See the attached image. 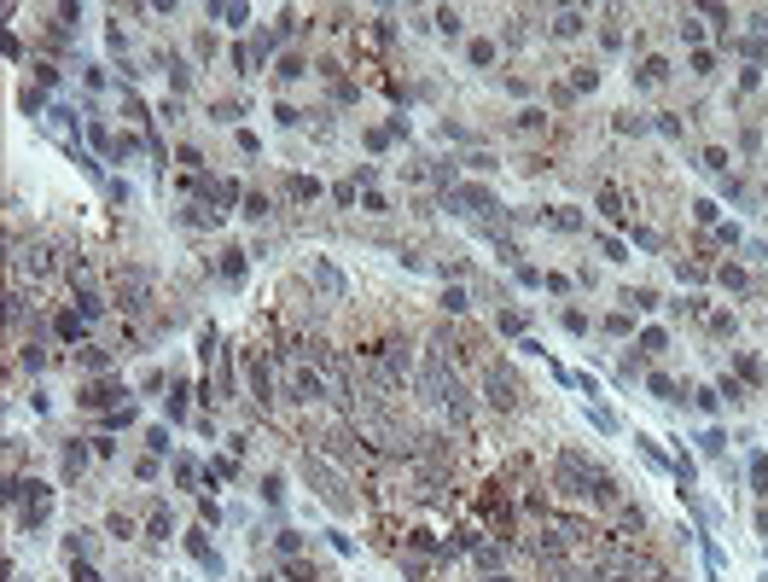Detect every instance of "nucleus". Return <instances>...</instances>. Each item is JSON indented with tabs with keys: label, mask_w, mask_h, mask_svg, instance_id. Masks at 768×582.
<instances>
[{
	"label": "nucleus",
	"mask_w": 768,
	"mask_h": 582,
	"mask_svg": "<svg viewBox=\"0 0 768 582\" xmlns=\"http://www.w3.org/2000/svg\"><path fill=\"white\" fill-rule=\"evenodd\" d=\"M705 169H710V175H728V152H705Z\"/></svg>",
	"instance_id": "obj_30"
},
{
	"label": "nucleus",
	"mask_w": 768,
	"mask_h": 582,
	"mask_svg": "<svg viewBox=\"0 0 768 582\" xmlns=\"http://www.w3.org/2000/svg\"><path fill=\"white\" fill-rule=\"evenodd\" d=\"M244 216H251V221L268 216V198H262V192H251V198H244Z\"/></svg>",
	"instance_id": "obj_22"
},
{
	"label": "nucleus",
	"mask_w": 768,
	"mask_h": 582,
	"mask_svg": "<svg viewBox=\"0 0 768 582\" xmlns=\"http://www.w3.org/2000/svg\"><path fill=\"white\" fill-rule=\"evenodd\" d=\"M483 391H489V402H495V408H518V396H524L506 361H489V373H483Z\"/></svg>",
	"instance_id": "obj_2"
},
{
	"label": "nucleus",
	"mask_w": 768,
	"mask_h": 582,
	"mask_svg": "<svg viewBox=\"0 0 768 582\" xmlns=\"http://www.w3.org/2000/svg\"><path fill=\"white\" fill-rule=\"evenodd\" d=\"M303 466H308V478H315V483H320V495H326V501H332V507H338V512H344V507H355V495L344 489V478H338V472H332V466H326L320 455H308Z\"/></svg>",
	"instance_id": "obj_3"
},
{
	"label": "nucleus",
	"mask_w": 768,
	"mask_h": 582,
	"mask_svg": "<svg viewBox=\"0 0 768 582\" xmlns=\"http://www.w3.org/2000/svg\"><path fill=\"white\" fill-rule=\"evenodd\" d=\"M757 530H762V536H768V507H762V512H757Z\"/></svg>",
	"instance_id": "obj_32"
},
{
	"label": "nucleus",
	"mask_w": 768,
	"mask_h": 582,
	"mask_svg": "<svg viewBox=\"0 0 768 582\" xmlns=\"http://www.w3.org/2000/svg\"><path fill=\"white\" fill-rule=\"evenodd\" d=\"M762 29H768V18H762Z\"/></svg>",
	"instance_id": "obj_33"
},
{
	"label": "nucleus",
	"mask_w": 768,
	"mask_h": 582,
	"mask_svg": "<svg viewBox=\"0 0 768 582\" xmlns=\"http://www.w3.org/2000/svg\"><path fill=\"white\" fill-rule=\"evenodd\" d=\"M664 76H669L664 58H646V64H641V82H664Z\"/></svg>",
	"instance_id": "obj_18"
},
{
	"label": "nucleus",
	"mask_w": 768,
	"mask_h": 582,
	"mask_svg": "<svg viewBox=\"0 0 768 582\" xmlns=\"http://www.w3.org/2000/svg\"><path fill=\"white\" fill-rule=\"evenodd\" d=\"M81 466H88V448H81V443H70V448H64V472H70V478H76V472H81Z\"/></svg>",
	"instance_id": "obj_13"
},
{
	"label": "nucleus",
	"mask_w": 768,
	"mask_h": 582,
	"mask_svg": "<svg viewBox=\"0 0 768 582\" xmlns=\"http://www.w3.org/2000/svg\"><path fill=\"white\" fill-rule=\"evenodd\" d=\"M553 29H559V36H582V12H559Z\"/></svg>",
	"instance_id": "obj_14"
},
{
	"label": "nucleus",
	"mask_w": 768,
	"mask_h": 582,
	"mask_svg": "<svg viewBox=\"0 0 768 582\" xmlns=\"http://www.w3.org/2000/svg\"><path fill=\"white\" fill-rule=\"evenodd\" d=\"M751 489L768 495V455H751Z\"/></svg>",
	"instance_id": "obj_11"
},
{
	"label": "nucleus",
	"mask_w": 768,
	"mask_h": 582,
	"mask_svg": "<svg viewBox=\"0 0 768 582\" xmlns=\"http://www.w3.org/2000/svg\"><path fill=\"white\" fill-rule=\"evenodd\" d=\"M646 384H652V396H658V402H681V396H675V384H669V379H664V373H652V379H646Z\"/></svg>",
	"instance_id": "obj_16"
},
{
	"label": "nucleus",
	"mask_w": 768,
	"mask_h": 582,
	"mask_svg": "<svg viewBox=\"0 0 768 582\" xmlns=\"http://www.w3.org/2000/svg\"><path fill=\"white\" fill-rule=\"evenodd\" d=\"M81 367H93V373H100V367H111V355H105V349H93V344H88V349H81Z\"/></svg>",
	"instance_id": "obj_24"
},
{
	"label": "nucleus",
	"mask_w": 768,
	"mask_h": 582,
	"mask_svg": "<svg viewBox=\"0 0 768 582\" xmlns=\"http://www.w3.org/2000/svg\"><path fill=\"white\" fill-rule=\"evenodd\" d=\"M599 210H606L611 221H623V216H629V210H623V198H617V187H599Z\"/></svg>",
	"instance_id": "obj_8"
},
{
	"label": "nucleus",
	"mask_w": 768,
	"mask_h": 582,
	"mask_svg": "<svg viewBox=\"0 0 768 582\" xmlns=\"http://www.w3.org/2000/svg\"><path fill=\"white\" fill-rule=\"evenodd\" d=\"M739 373L751 379V384H762V361H757V355H739Z\"/></svg>",
	"instance_id": "obj_27"
},
{
	"label": "nucleus",
	"mask_w": 768,
	"mask_h": 582,
	"mask_svg": "<svg viewBox=\"0 0 768 582\" xmlns=\"http://www.w3.org/2000/svg\"><path fill=\"white\" fill-rule=\"evenodd\" d=\"M623 303H634V309H658V291H646V285H641V291H629Z\"/></svg>",
	"instance_id": "obj_20"
},
{
	"label": "nucleus",
	"mask_w": 768,
	"mask_h": 582,
	"mask_svg": "<svg viewBox=\"0 0 768 582\" xmlns=\"http://www.w3.org/2000/svg\"><path fill=\"white\" fill-rule=\"evenodd\" d=\"M419 384H425V396H431V402H443V408H448V419H454V425H466V419H471V402H466V391H460V379H454L448 367H443V349H431V355H425V373H419Z\"/></svg>",
	"instance_id": "obj_1"
},
{
	"label": "nucleus",
	"mask_w": 768,
	"mask_h": 582,
	"mask_svg": "<svg viewBox=\"0 0 768 582\" xmlns=\"http://www.w3.org/2000/svg\"><path fill=\"white\" fill-rule=\"evenodd\" d=\"M285 576H291V582H315V565H303V559H291V565H285Z\"/></svg>",
	"instance_id": "obj_28"
},
{
	"label": "nucleus",
	"mask_w": 768,
	"mask_h": 582,
	"mask_svg": "<svg viewBox=\"0 0 768 582\" xmlns=\"http://www.w3.org/2000/svg\"><path fill=\"white\" fill-rule=\"evenodd\" d=\"M471 64H495V41H471Z\"/></svg>",
	"instance_id": "obj_25"
},
{
	"label": "nucleus",
	"mask_w": 768,
	"mask_h": 582,
	"mask_svg": "<svg viewBox=\"0 0 768 582\" xmlns=\"http://www.w3.org/2000/svg\"><path fill=\"white\" fill-rule=\"evenodd\" d=\"M251 396L262 402V408L274 402V379H268V367H262V361H251Z\"/></svg>",
	"instance_id": "obj_6"
},
{
	"label": "nucleus",
	"mask_w": 768,
	"mask_h": 582,
	"mask_svg": "<svg viewBox=\"0 0 768 582\" xmlns=\"http://www.w3.org/2000/svg\"><path fill=\"white\" fill-rule=\"evenodd\" d=\"M315 274H320V285L332 291V297H344V274H338L332 262H315Z\"/></svg>",
	"instance_id": "obj_7"
},
{
	"label": "nucleus",
	"mask_w": 768,
	"mask_h": 582,
	"mask_svg": "<svg viewBox=\"0 0 768 582\" xmlns=\"http://www.w3.org/2000/svg\"><path fill=\"white\" fill-rule=\"evenodd\" d=\"M437 29H443V36H460V12L443 6V12H437Z\"/></svg>",
	"instance_id": "obj_21"
},
{
	"label": "nucleus",
	"mask_w": 768,
	"mask_h": 582,
	"mask_svg": "<svg viewBox=\"0 0 768 582\" xmlns=\"http://www.w3.org/2000/svg\"><path fill=\"white\" fill-rule=\"evenodd\" d=\"M664 582H669V576H664Z\"/></svg>",
	"instance_id": "obj_35"
},
{
	"label": "nucleus",
	"mask_w": 768,
	"mask_h": 582,
	"mask_svg": "<svg viewBox=\"0 0 768 582\" xmlns=\"http://www.w3.org/2000/svg\"><path fill=\"white\" fill-rule=\"evenodd\" d=\"M187 547H192V559H198V565H204L210 576H221V559H216V547H210L204 536H187Z\"/></svg>",
	"instance_id": "obj_5"
},
{
	"label": "nucleus",
	"mask_w": 768,
	"mask_h": 582,
	"mask_svg": "<svg viewBox=\"0 0 768 582\" xmlns=\"http://www.w3.org/2000/svg\"><path fill=\"white\" fill-rule=\"evenodd\" d=\"M221 274H227V280H239V274H244V251H227V256H221Z\"/></svg>",
	"instance_id": "obj_19"
},
{
	"label": "nucleus",
	"mask_w": 768,
	"mask_h": 582,
	"mask_svg": "<svg viewBox=\"0 0 768 582\" xmlns=\"http://www.w3.org/2000/svg\"><path fill=\"white\" fill-rule=\"evenodd\" d=\"M588 419H594L599 431H617V414L606 408V402H588Z\"/></svg>",
	"instance_id": "obj_12"
},
{
	"label": "nucleus",
	"mask_w": 768,
	"mask_h": 582,
	"mask_svg": "<svg viewBox=\"0 0 768 582\" xmlns=\"http://www.w3.org/2000/svg\"><path fill=\"white\" fill-rule=\"evenodd\" d=\"M285 192H291V198H297V204H308V198H315V181H308V175H291V181H285Z\"/></svg>",
	"instance_id": "obj_9"
},
{
	"label": "nucleus",
	"mask_w": 768,
	"mask_h": 582,
	"mask_svg": "<svg viewBox=\"0 0 768 582\" xmlns=\"http://www.w3.org/2000/svg\"><path fill=\"white\" fill-rule=\"evenodd\" d=\"M280 76H285V82H297V76H308V64H303V58H297V53H291V58H285V64H280Z\"/></svg>",
	"instance_id": "obj_26"
},
{
	"label": "nucleus",
	"mask_w": 768,
	"mask_h": 582,
	"mask_svg": "<svg viewBox=\"0 0 768 582\" xmlns=\"http://www.w3.org/2000/svg\"><path fill=\"white\" fill-rule=\"evenodd\" d=\"M291 396H297L303 408H308V402H320V396H326V384H320L315 373H308V367H297V373H291Z\"/></svg>",
	"instance_id": "obj_4"
},
{
	"label": "nucleus",
	"mask_w": 768,
	"mask_h": 582,
	"mask_svg": "<svg viewBox=\"0 0 768 582\" xmlns=\"http://www.w3.org/2000/svg\"><path fill=\"white\" fill-rule=\"evenodd\" d=\"M698 443H705V455H710V460H716V455H728V436H722V431H705Z\"/></svg>",
	"instance_id": "obj_17"
},
{
	"label": "nucleus",
	"mask_w": 768,
	"mask_h": 582,
	"mask_svg": "<svg viewBox=\"0 0 768 582\" xmlns=\"http://www.w3.org/2000/svg\"><path fill=\"white\" fill-rule=\"evenodd\" d=\"M495 582H506V576H495Z\"/></svg>",
	"instance_id": "obj_34"
},
{
	"label": "nucleus",
	"mask_w": 768,
	"mask_h": 582,
	"mask_svg": "<svg viewBox=\"0 0 768 582\" xmlns=\"http://www.w3.org/2000/svg\"><path fill=\"white\" fill-rule=\"evenodd\" d=\"M70 576H76V582H100V571H93V565H76Z\"/></svg>",
	"instance_id": "obj_31"
},
{
	"label": "nucleus",
	"mask_w": 768,
	"mask_h": 582,
	"mask_svg": "<svg viewBox=\"0 0 768 582\" xmlns=\"http://www.w3.org/2000/svg\"><path fill=\"white\" fill-rule=\"evenodd\" d=\"M81 332H88V327H81V320H76V315H58V338H64V344H76V338H81Z\"/></svg>",
	"instance_id": "obj_15"
},
{
	"label": "nucleus",
	"mask_w": 768,
	"mask_h": 582,
	"mask_svg": "<svg viewBox=\"0 0 768 582\" xmlns=\"http://www.w3.org/2000/svg\"><path fill=\"white\" fill-rule=\"evenodd\" d=\"M24 268H29V274H36V280H41V274H47V268H53V251H47V245H36V251H29V256H24Z\"/></svg>",
	"instance_id": "obj_10"
},
{
	"label": "nucleus",
	"mask_w": 768,
	"mask_h": 582,
	"mask_svg": "<svg viewBox=\"0 0 768 582\" xmlns=\"http://www.w3.org/2000/svg\"><path fill=\"white\" fill-rule=\"evenodd\" d=\"M210 18H227V24H244V18H251V12H244V6H210Z\"/></svg>",
	"instance_id": "obj_23"
},
{
	"label": "nucleus",
	"mask_w": 768,
	"mask_h": 582,
	"mask_svg": "<svg viewBox=\"0 0 768 582\" xmlns=\"http://www.w3.org/2000/svg\"><path fill=\"white\" fill-rule=\"evenodd\" d=\"M443 303H448V315H466V303H471V297H466L460 285H448V297H443Z\"/></svg>",
	"instance_id": "obj_29"
}]
</instances>
